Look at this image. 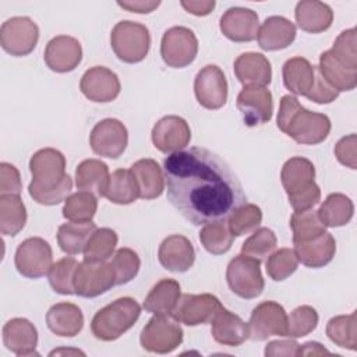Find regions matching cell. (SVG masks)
<instances>
[{"instance_id":"f6af8a7d","label":"cell","mask_w":357,"mask_h":357,"mask_svg":"<svg viewBox=\"0 0 357 357\" xmlns=\"http://www.w3.org/2000/svg\"><path fill=\"white\" fill-rule=\"evenodd\" d=\"M227 227L234 237L245 236L258 229L262 222V211L255 204H244L227 218Z\"/></svg>"},{"instance_id":"6f0895ef","label":"cell","mask_w":357,"mask_h":357,"mask_svg":"<svg viewBox=\"0 0 357 357\" xmlns=\"http://www.w3.org/2000/svg\"><path fill=\"white\" fill-rule=\"evenodd\" d=\"M117 6L137 14H148L160 6V1L153 0H130V1H117Z\"/></svg>"},{"instance_id":"d6986e66","label":"cell","mask_w":357,"mask_h":357,"mask_svg":"<svg viewBox=\"0 0 357 357\" xmlns=\"http://www.w3.org/2000/svg\"><path fill=\"white\" fill-rule=\"evenodd\" d=\"M79 89L86 99L96 103H107L119 96L121 85L114 71L103 66H95L84 73Z\"/></svg>"},{"instance_id":"ee69618b","label":"cell","mask_w":357,"mask_h":357,"mask_svg":"<svg viewBox=\"0 0 357 357\" xmlns=\"http://www.w3.org/2000/svg\"><path fill=\"white\" fill-rule=\"evenodd\" d=\"M78 261L73 257H64L52 265L47 279L50 287L63 296L75 294L74 290V273L78 266Z\"/></svg>"},{"instance_id":"e575fe53","label":"cell","mask_w":357,"mask_h":357,"mask_svg":"<svg viewBox=\"0 0 357 357\" xmlns=\"http://www.w3.org/2000/svg\"><path fill=\"white\" fill-rule=\"evenodd\" d=\"M93 222H68L59 226L57 244L60 250L68 255H78L84 252V248L89 237L96 230Z\"/></svg>"},{"instance_id":"e0dca14e","label":"cell","mask_w":357,"mask_h":357,"mask_svg":"<svg viewBox=\"0 0 357 357\" xmlns=\"http://www.w3.org/2000/svg\"><path fill=\"white\" fill-rule=\"evenodd\" d=\"M236 105L248 127L265 124L272 119L273 99L265 86H244L237 95Z\"/></svg>"},{"instance_id":"d6a6232c","label":"cell","mask_w":357,"mask_h":357,"mask_svg":"<svg viewBox=\"0 0 357 357\" xmlns=\"http://www.w3.org/2000/svg\"><path fill=\"white\" fill-rule=\"evenodd\" d=\"M180 283L174 279L159 280L144 300L145 311L155 315H169L180 298Z\"/></svg>"},{"instance_id":"9a60e30c","label":"cell","mask_w":357,"mask_h":357,"mask_svg":"<svg viewBox=\"0 0 357 357\" xmlns=\"http://www.w3.org/2000/svg\"><path fill=\"white\" fill-rule=\"evenodd\" d=\"M128 144V131L117 119H105L95 124L89 135L92 151L103 158L117 159Z\"/></svg>"},{"instance_id":"6da1fadb","label":"cell","mask_w":357,"mask_h":357,"mask_svg":"<svg viewBox=\"0 0 357 357\" xmlns=\"http://www.w3.org/2000/svg\"><path fill=\"white\" fill-rule=\"evenodd\" d=\"M163 174L169 202L195 226L225 220L247 201L230 165L206 148L170 153Z\"/></svg>"},{"instance_id":"60d3db41","label":"cell","mask_w":357,"mask_h":357,"mask_svg":"<svg viewBox=\"0 0 357 357\" xmlns=\"http://www.w3.org/2000/svg\"><path fill=\"white\" fill-rule=\"evenodd\" d=\"M98 209L96 195L89 191L70 194L63 206V216L70 222H92Z\"/></svg>"},{"instance_id":"91938a15","label":"cell","mask_w":357,"mask_h":357,"mask_svg":"<svg viewBox=\"0 0 357 357\" xmlns=\"http://www.w3.org/2000/svg\"><path fill=\"white\" fill-rule=\"evenodd\" d=\"M56 354H85V353L77 349H57L49 353V356H56Z\"/></svg>"},{"instance_id":"ac0fdd59","label":"cell","mask_w":357,"mask_h":357,"mask_svg":"<svg viewBox=\"0 0 357 357\" xmlns=\"http://www.w3.org/2000/svg\"><path fill=\"white\" fill-rule=\"evenodd\" d=\"M152 144L162 153L183 151L191 141L188 123L180 116H165L152 128Z\"/></svg>"},{"instance_id":"5bb4252c","label":"cell","mask_w":357,"mask_h":357,"mask_svg":"<svg viewBox=\"0 0 357 357\" xmlns=\"http://www.w3.org/2000/svg\"><path fill=\"white\" fill-rule=\"evenodd\" d=\"M252 340H266L269 336H286L287 314L276 301H262L251 312L248 322Z\"/></svg>"},{"instance_id":"cb8c5ba5","label":"cell","mask_w":357,"mask_h":357,"mask_svg":"<svg viewBox=\"0 0 357 357\" xmlns=\"http://www.w3.org/2000/svg\"><path fill=\"white\" fill-rule=\"evenodd\" d=\"M211 333L215 342L229 347L241 346L250 337L248 324L225 307H222L212 318Z\"/></svg>"},{"instance_id":"8992f818","label":"cell","mask_w":357,"mask_h":357,"mask_svg":"<svg viewBox=\"0 0 357 357\" xmlns=\"http://www.w3.org/2000/svg\"><path fill=\"white\" fill-rule=\"evenodd\" d=\"M110 46L119 60L128 64L139 63L151 47L149 29L135 21H120L112 29Z\"/></svg>"},{"instance_id":"9c48e42d","label":"cell","mask_w":357,"mask_h":357,"mask_svg":"<svg viewBox=\"0 0 357 357\" xmlns=\"http://www.w3.org/2000/svg\"><path fill=\"white\" fill-rule=\"evenodd\" d=\"M14 264L24 278L39 279L47 275L53 265L52 247L42 237H29L17 247Z\"/></svg>"},{"instance_id":"8fae6325","label":"cell","mask_w":357,"mask_h":357,"mask_svg":"<svg viewBox=\"0 0 357 357\" xmlns=\"http://www.w3.org/2000/svg\"><path fill=\"white\" fill-rule=\"evenodd\" d=\"M39 26L29 17H11L1 24L0 45L14 57L28 56L38 45Z\"/></svg>"},{"instance_id":"2e32d148","label":"cell","mask_w":357,"mask_h":357,"mask_svg":"<svg viewBox=\"0 0 357 357\" xmlns=\"http://www.w3.org/2000/svg\"><path fill=\"white\" fill-rule=\"evenodd\" d=\"M222 307L219 298L209 293L183 294L172 311V317L187 326H197L211 322Z\"/></svg>"},{"instance_id":"484cf974","label":"cell","mask_w":357,"mask_h":357,"mask_svg":"<svg viewBox=\"0 0 357 357\" xmlns=\"http://www.w3.org/2000/svg\"><path fill=\"white\" fill-rule=\"evenodd\" d=\"M234 74L244 86H266L272 79L271 61L261 53L247 52L234 60Z\"/></svg>"},{"instance_id":"83f0119b","label":"cell","mask_w":357,"mask_h":357,"mask_svg":"<svg viewBox=\"0 0 357 357\" xmlns=\"http://www.w3.org/2000/svg\"><path fill=\"white\" fill-rule=\"evenodd\" d=\"M46 325L57 336L74 337L84 328V315L73 303H57L46 312Z\"/></svg>"},{"instance_id":"ffe728a7","label":"cell","mask_w":357,"mask_h":357,"mask_svg":"<svg viewBox=\"0 0 357 357\" xmlns=\"http://www.w3.org/2000/svg\"><path fill=\"white\" fill-rule=\"evenodd\" d=\"M46 66L54 73H70L78 67L82 60V47L78 39L68 35L52 38L43 53Z\"/></svg>"},{"instance_id":"7402d4cb","label":"cell","mask_w":357,"mask_h":357,"mask_svg":"<svg viewBox=\"0 0 357 357\" xmlns=\"http://www.w3.org/2000/svg\"><path fill=\"white\" fill-rule=\"evenodd\" d=\"M158 259L165 269L176 273H184L194 265L195 250L185 236L172 234L160 243Z\"/></svg>"},{"instance_id":"7bdbcfd3","label":"cell","mask_w":357,"mask_h":357,"mask_svg":"<svg viewBox=\"0 0 357 357\" xmlns=\"http://www.w3.org/2000/svg\"><path fill=\"white\" fill-rule=\"evenodd\" d=\"M290 227L293 230V243L307 241L326 231V226L312 208L304 211H294L290 218Z\"/></svg>"},{"instance_id":"d4e9b609","label":"cell","mask_w":357,"mask_h":357,"mask_svg":"<svg viewBox=\"0 0 357 357\" xmlns=\"http://www.w3.org/2000/svg\"><path fill=\"white\" fill-rule=\"evenodd\" d=\"M296 25L282 15L268 17L258 29L257 40L262 50L275 52L289 47L296 39Z\"/></svg>"},{"instance_id":"4316f807","label":"cell","mask_w":357,"mask_h":357,"mask_svg":"<svg viewBox=\"0 0 357 357\" xmlns=\"http://www.w3.org/2000/svg\"><path fill=\"white\" fill-rule=\"evenodd\" d=\"M294 252L298 262L308 268H324L328 265L336 254V241L335 237L325 231L307 241H296Z\"/></svg>"},{"instance_id":"52a82bcc","label":"cell","mask_w":357,"mask_h":357,"mask_svg":"<svg viewBox=\"0 0 357 357\" xmlns=\"http://www.w3.org/2000/svg\"><path fill=\"white\" fill-rule=\"evenodd\" d=\"M226 280L230 290L245 300L257 298L262 294L265 280L261 272V262L240 254L234 257L226 269Z\"/></svg>"},{"instance_id":"30bf717a","label":"cell","mask_w":357,"mask_h":357,"mask_svg":"<svg viewBox=\"0 0 357 357\" xmlns=\"http://www.w3.org/2000/svg\"><path fill=\"white\" fill-rule=\"evenodd\" d=\"M198 53V39L187 26H172L160 40V56L172 68L190 66Z\"/></svg>"},{"instance_id":"5b68a950","label":"cell","mask_w":357,"mask_h":357,"mask_svg":"<svg viewBox=\"0 0 357 357\" xmlns=\"http://www.w3.org/2000/svg\"><path fill=\"white\" fill-rule=\"evenodd\" d=\"M141 307L131 297H120L100 308L91 321L92 335L102 342L119 339L134 326L139 318Z\"/></svg>"},{"instance_id":"1f68e13d","label":"cell","mask_w":357,"mask_h":357,"mask_svg":"<svg viewBox=\"0 0 357 357\" xmlns=\"http://www.w3.org/2000/svg\"><path fill=\"white\" fill-rule=\"evenodd\" d=\"M315 68L307 59L301 56L291 57L284 61L282 68L283 84L294 95L305 96L311 89L315 78Z\"/></svg>"},{"instance_id":"f907efd6","label":"cell","mask_w":357,"mask_h":357,"mask_svg":"<svg viewBox=\"0 0 357 357\" xmlns=\"http://www.w3.org/2000/svg\"><path fill=\"white\" fill-rule=\"evenodd\" d=\"M332 54L346 67L357 70V52H356V28L346 29L335 39Z\"/></svg>"},{"instance_id":"9f6ffc18","label":"cell","mask_w":357,"mask_h":357,"mask_svg":"<svg viewBox=\"0 0 357 357\" xmlns=\"http://www.w3.org/2000/svg\"><path fill=\"white\" fill-rule=\"evenodd\" d=\"M181 7L190 13V14H194L197 17H204V15H208L212 13V10L215 8V1L213 0H183L180 1Z\"/></svg>"},{"instance_id":"7a4b0ae2","label":"cell","mask_w":357,"mask_h":357,"mask_svg":"<svg viewBox=\"0 0 357 357\" xmlns=\"http://www.w3.org/2000/svg\"><path fill=\"white\" fill-rule=\"evenodd\" d=\"M32 181L28 192L40 205H57L70 195L73 180L66 173V158L54 148H43L35 152L29 160Z\"/></svg>"},{"instance_id":"ba28073f","label":"cell","mask_w":357,"mask_h":357,"mask_svg":"<svg viewBox=\"0 0 357 357\" xmlns=\"http://www.w3.org/2000/svg\"><path fill=\"white\" fill-rule=\"evenodd\" d=\"M183 342V329L173 317L155 315L144 326L139 343L149 353L167 354L174 351Z\"/></svg>"},{"instance_id":"74e56055","label":"cell","mask_w":357,"mask_h":357,"mask_svg":"<svg viewBox=\"0 0 357 357\" xmlns=\"http://www.w3.org/2000/svg\"><path fill=\"white\" fill-rule=\"evenodd\" d=\"M26 223V209L20 195H0V231L4 236L18 234Z\"/></svg>"},{"instance_id":"680465c9","label":"cell","mask_w":357,"mask_h":357,"mask_svg":"<svg viewBox=\"0 0 357 357\" xmlns=\"http://www.w3.org/2000/svg\"><path fill=\"white\" fill-rule=\"evenodd\" d=\"M322 354H331V351L318 342H307L301 344L298 349V356H322Z\"/></svg>"},{"instance_id":"816d5d0a","label":"cell","mask_w":357,"mask_h":357,"mask_svg":"<svg viewBox=\"0 0 357 357\" xmlns=\"http://www.w3.org/2000/svg\"><path fill=\"white\" fill-rule=\"evenodd\" d=\"M337 96H339V92L332 85H329V82L322 77V74L319 73V68L317 66L314 84H312L311 89L305 93V98L318 105H328V103H332L333 100H336Z\"/></svg>"},{"instance_id":"db71d44e","label":"cell","mask_w":357,"mask_h":357,"mask_svg":"<svg viewBox=\"0 0 357 357\" xmlns=\"http://www.w3.org/2000/svg\"><path fill=\"white\" fill-rule=\"evenodd\" d=\"M22 190L18 169L7 162L0 163V195H20Z\"/></svg>"},{"instance_id":"f5cc1de1","label":"cell","mask_w":357,"mask_h":357,"mask_svg":"<svg viewBox=\"0 0 357 357\" xmlns=\"http://www.w3.org/2000/svg\"><path fill=\"white\" fill-rule=\"evenodd\" d=\"M357 137L349 134L340 138L335 145V156L343 166L356 170L357 169Z\"/></svg>"},{"instance_id":"8d00e7d4","label":"cell","mask_w":357,"mask_h":357,"mask_svg":"<svg viewBox=\"0 0 357 357\" xmlns=\"http://www.w3.org/2000/svg\"><path fill=\"white\" fill-rule=\"evenodd\" d=\"M105 198L117 205L132 204L139 198L138 184L130 169H117L112 173L107 188L105 191Z\"/></svg>"},{"instance_id":"603a6c76","label":"cell","mask_w":357,"mask_h":357,"mask_svg":"<svg viewBox=\"0 0 357 357\" xmlns=\"http://www.w3.org/2000/svg\"><path fill=\"white\" fill-rule=\"evenodd\" d=\"M3 343L7 350L18 357L38 354V331L26 318H13L3 326Z\"/></svg>"},{"instance_id":"3957f363","label":"cell","mask_w":357,"mask_h":357,"mask_svg":"<svg viewBox=\"0 0 357 357\" xmlns=\"http://www.w3.org/2000/svg\"><path fill=\"white\" fill-rule=\"evenodd\" d=\"M276 124L282 132L301 145L324 142L332 128L326 114L303 107L298 99L291 95L282 96Z\"/></svg>"},{"instance_id":"bcb514c9","label":"cell","mask_w":357,"mask_h":357,"mask_svg":"<svg viewBox=\"0 0 357 357\" xmlns=\"http://www.w3.org/2000/svg\"><path fill=\"white\" fill-rule=\"evenodd\" d=\"M276 236L268 227H258L241 245V254L259 262L265 261L276 250Z\"/></svg>"},{"instance_id":"7dc6e473","label":"cell","mask_w":357,"mask_h":357,"mask_svg":"<svg viewBox=\"0 0 357 357\" xmlns=\"http://www.w3.org/2000/svg\"><path fill=\"white\" fill-rule=\"evenodd\" d=\"M265 266L266 273L272 280L282 282L297 271L298 259L293 248H280L268 257Z\"/></svg>"},{"instance_id":"7c38bea8","label":"cell","mask_w":357,"mask_h":357,"mask_svg":"<svg viewBox=\"0 0 357 357\" xmlns=\"http://www.w3.org/2000/svg\"><path fill=\"white\" fill-rule=\"evenodd\" d=\"M116 284V273L112 262H89L78 264L74 273L75 294L85 298L98 297Z\"/></svg>"},{"instance_id":"d590c367","label":"cell","mask_w":357,"mask_h":357,"mask_svg":"<svg viewBox=\"0 0 357 357\" xmlns=\"http://www.w3.org/2000/svg\"><path fill=\"white\" fill-rule=\"evenodd\" d=\"M317 212L326 227H340L346 226L351 220L354 215V205L347 195L342 192H332L325 198Z\"/></svg>"},{"instance_id":"277c9868","label":"cell","mask_w":357,"mask_h":357,"mask_svg":"<svg viewBox=\"0 0 357 357\" xmlns=\"http://www.w3.org/2000/svg\"><path fill=\"white\" fill-rule=\"evenodd\" d=\"M280 181L294 211L310 209L321 201V188L315 183V167L307 158L287 159L280 172Z\"/></svg>"},{"instance_id":"f546056e","label":"cell","mask_w":357,"mask_h":357,"mask_svg":"<svg viewBox=\"0 0 357 357\" xmlns=\"http://www.w3.org/2000/svg\"><path fill=\"white\" fill-rule=\"evenodd\" d=\"M138 184L141 199H155L165 191V174L156 160L139 159L130 167Z\"/></svg>"},{"instance_id":"ab89813d","label":"cell","mask_w":357,"mask_h":357,"mask_svg":"<svg viewBox=\"0 0 357 357\" xmlns=\"http://www.w3.org/2000/svg\"><path fill=\"white\" fill-rule=\"evenodd\" d=\"M119 236L113 229L100 227L93 231L84 248V261L103 262L107 261L116 250Z\"/></svg>"},{"instance_id":"836d02e7","label":"cell","mask_w":357,"mask_h":357,"mask_svg":"<svg viewBox=\"0 0 357 357\" xmlns=\"http://www.w3.org/2000/svg\"><path fill=\"white\" fill-rule=\"evenodd\" d=\"M319 73L337 92L353 91L357 86V70L343 66L331 50L319 56Z\"/></svg>"},{"instance_id":"4dcf8cb0","label":"cell","mask_w":357,"mask_h":357,"mask_svg":"<svg viewBox=\"0 0 357 357\" xmlns=\"http://www.w3.org/2000/svg\"><path fill=\"white\" fill-rule=\"evenodd\" d=\"M110 180L109 167L99 159H85L75 169V185L81 191H89L103 197Z\"/></svg>"},{"instance_id":"b9f144b4","label":"cell","mask_w":357,"mask_h":357,"mask_svg":"<svg viewBox=\"0 0 357 357\" xmlns=\"http://www.w3.org/2000/svg\"><path fill=\"white\" fill-rule=\"evenodd\" d=\"M233 238L234 236L230 233L225 220L206 223L199 231L202 247L212 255L226 254L233 245Z\"/></svg>"},{"instance_id":"f35d334b","label":"cell","mask_w":357,"mask_h":357,"mask_svg":"<svg viewBox=\"0 0 357 357\" xmlns=\"http://www.w3.org/2000/svg\"><path fill=\"white\" fill-rule=\"evenodd\" d=\"M326 335L332 343L354 351L357 349V314L336 315L326 324Z\"/></svg>"},{"instance_id":"4fadbf2b","label":"cell","mask_w":357,"mask_h":357,"mask_svg":"<svg viewBox=\"0 0 357 357\" xmlns=\"http://www.w3.org/2000/svg\"><path fill=\"white\" fill-rule=\"evenodd\" d=\"M194 93L197 102L208 110L223 107L227 102V81L222 68L215 64L202 67L194 79Z\"/></svg>"},{"instance_id":"11a10c76","label":"cell","mask_w":357,"mask_h":357,"mask_svg":"<svg viewBox=\"0 0 357 357\" xmlns=\"http://www.w3.org/2000/svg\"><path fill=\"white\" fill-rule=\"evenodd\" d=\"M300 344L290 339L283 340H272L265 347V356L266 357H278V356H298Z\"/></svg>"},{"instance_id":"44dd1931","label":"cell","mask_w":357,"mask_h":357,"mask_svg":"<svg viewBox=\"0 0 357 357\" xmlns=\"http://www.w3.org/2000/svg\"><path fill=\"white\" fill-rule=\"evenodd\" d=\"M219 28L233 42H252L258 35L259 18L251 8L230 7L220 17Z\"/></svg>"},{"instance_id":"c3c4849f","label":"cell","mask_w":357,"mask_h":357,"mask_svg":"<svg viewBox=\"0 0 357 357\" xmlns=\"http://www.w3.org/2000/svg\"><path fill=\"white\" fill-rule=\"evenodd\" d=\"M318 312L311 305H300L294 308L287 317L286 336L296 339L311 333L318 325Z\"/></svg>"},{"instance_id":"f1b7e54d","label":"cell","mask_w":357,"mask_h":357,"mask_svg":"<svg viewBox=\"0 0 357 357\" xmlns=\"http://www.w3.org/2000/svg\"><path fill=\"white\" fill-rule=\"evenodd\" d=\"M294 17L298 28L308 33H321L329 29L333 22L332 8L326 3L317 0L298 1Z\"/></svg>"},{"instance_id":"681fc988","label":"cell","mask_w":357,"mask_h":357,"mask_svg":"<svg viewBox=\"0 0 357 357\" xmlns=\"http://www.w3.org/2000/svg\"><path fill=\"white\" fill-rule=\"evenodd\" d=\"M112 265L116 273V284L120 286L131 282L138 275L141 259L134 250L121 247L113 254Z\"/></svg>"}]
</instances>
